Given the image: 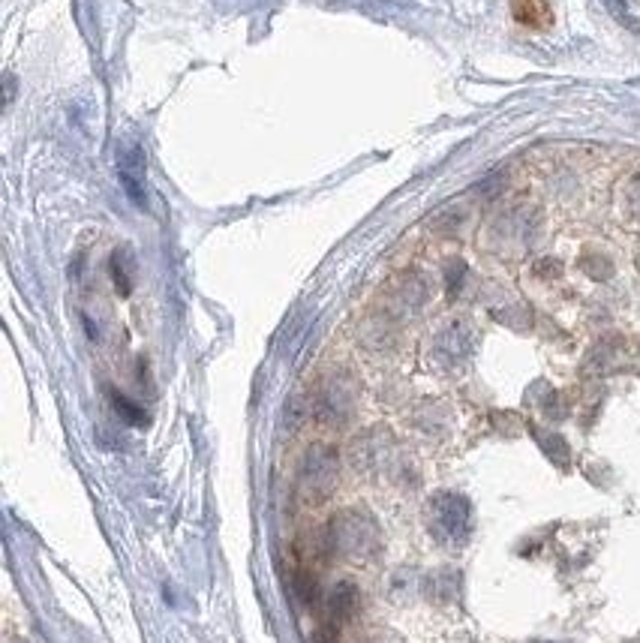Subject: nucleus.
Returning <instances> with one entry per match:
<instances>
[{
	"instance_id": "nucleus-4",
	"label": "nucleus",
	"mask_w": 640,
	"mask_h": 643,
	"mask_svg": "<svg viewBox=\"0 0 640 643\" xmlns=\"http://www.w3.org/2000/svg\"><path fill=\"white\" fill-rule=\"evenodd\" d=\"M358 610V589L352 583H340L331 592V616L334 619H346Z\"/></svg>"
},
{
	"instance_id": "nucleus-6",
	"label": "nucleus",
	"mask_w": 640,
	"mask_h": 643,
	"mask_svg": "<svg viewBox=\"0 0 640 643\" xmlns=\"http://www.w3.org/2000/svg\"><path fill=\"white\" fill-rule=\"evenodd\" d=\"M112 397H115V406H118V412H124V415H127L133 424H142V421H145V415H142V412H139V409H136V406H133L127 397H121V394H112Z\"/></svg>"
},
{
	"instance_id": "nucleus-8",
	"label": "nucleus",
	"mask_w": 640,
	"mask_h": 643,
	"mask_svg": "<svg viewBox=\"0 0 640 643\" xmlns=\"http://www.w3.org/2000/svg\"><path fill=\"white\" fill-rule=\"evenodd\" d=\"M22 643H25V640H22Z\"/></svg>"
},
{
	"instance_id": "nucleus-3",
	"label": "nucleus",
	"mask_w": 640,
	"mask_h": 643,
	"mask_svg": "<svg viewBox=\"0 0 640 643\" xmlns=\"http://www.w3.org/2000/svg\"><path fill=\"white\" fill-rule=\"evenodd\" d=\"M514 19L529 28H547L550 25L547 0H514Z\"/></svg>"
},
{
	"instance_id": "nucleus-1",
	"label": "nucleus",
	"mask_w": 640,
	"mask_h": 643,
	"mask_svg": "<svg viewBox=\"0 0 640 643\" xmlns=\"http://www.w3.org/2000/svg\"><path fill=\"white\" fill-rule=\"evenodd\" d=\"M469 526H472V514H469V502L463 496L454 493H442L433 505H430V529L445 541L460 547L469 538Z\"/></svg>"
},
{
	"instance_id": "nucleus-2",
	"label": "nucleus",
	"mask_w": 640,
	"mask_h": 643,
	"mask_svg": "<svg viewBox=\"0 0 640 643\" xmlns=\"http://www.w3.org/2000/svg\"><path fill=\"white\" fill-rule=\"evenodd\" d=\"M118 178H121L127 196L145 208V202H148V196H145V154L136 145H127L118 154Z\"/></svg>"
},
{
	"instance_id": "nucleus-7",
	"label": "nucleus",
	"mask_w": 640,
	"mask_h": 643,
	"mask_svg": "<svg viewBox=\"0 0 640 643\" xmlns=\"http://www.w3.org/2000/svg\"><path fill=\"white\" fill-rule=\"evenodd\" d=\"M295 589H298V595H301L304 601H316V580H313L310 574H298Z\"/></svg>"
},
{
	"instance_id": "nucleus-5",
	"label": "nucleus",
	"mask_w": 640,
	"mask_h": 643,
	"mask_svg": "<svg viewBox=\"0 0 640 643\" xmlns=\"http://www.w3.org/2000/svg\"><path fill=\"white\" fill-rule=\"evenodd\" d=\"M112 277H115V286H118V292L121 295H127L130 292V256L127 253H115V259H112Z\"/></svg>"
}]
</instances>
